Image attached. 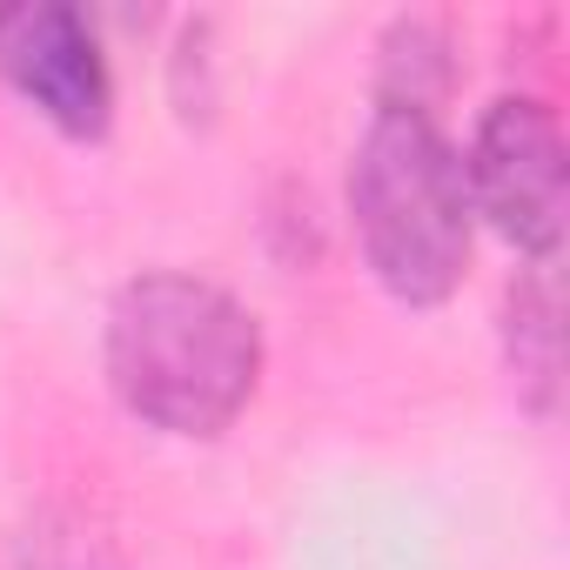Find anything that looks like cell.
Listing matches in <instances>:
<instances>
[{"label":"cell","instance_id":"6da1fadb","mask_svg":"<svg viewBox=\"0 0 570 570\" xmlns=\"http://www.w3.org/2000/svg\"><path fill=\"white\" fill-rule=\"evenodd\" d=\"M108 390L121 410L161 436L208 443L222 436L262 383V323L255 309L188 268H148L121 282L101 330Z\"/></svg>","mask_w":570,"mask_h":570},{"label":"cell","instance_id":"7a4b0ae2","mask_svg":"<svg viewBox=\"0 0 570 570\" xmlns=\"http://www.w3.org/2000/svg\"><path fill=\"white\" fill-rule=\"evenodd\" d=\"M350 222L390 303L436 309L456 296L476 248V215H470L463 155L436 115L376 101L350 155Z\"/></svg>","mask_w":570,"mask_h":570},{"label":"cell","instance_id":"3957f363","mask_svg":"<svg viewBox=\"0 0 570 570\" xmlns=\"http://www.w3.org/2000/svg\"><path fill=\"white\" fill-rule=\"evenodd\" d=\"M463 181H470L476 222H490L523 262H557L570 188H563V128H557L550 101L497 95L476 115Z\"/></svg>","mask_w":570,"mask_h":570},{"label":"cell","instance_id":"277c9868","mask_svg":"<svg viewBox=\"0 0 570 570\" xmlns=\"http://www.w3.org/2000/svg\"><path fill=\"white\" fill-rule=\"evenodd\" d=\"M0 81L68 141H101L115 128V68L81 8L35 0L0 14Z\"/></svg>","mask_w":570,"mask_h":570},{"label":"cell","instance_id":"5b68a950","mask_svg":"<svg viewBox=\"0 0 570 570\" xmlns=\"http://www.w3.org/2000/svg\"><path fill=\"white\" fill-rule=\"evenodd\" d=\"M557 262H523L503 289V370L530 416H557L563 390V323H557Z\"/></svg>","mask_w":570,"mask_h":570},{"label":"cell","instance_id":"8992f818","mask_svg":"<svg viewBox=\"0 0 570 570\" xmlns=\"http://www.w3.org/2000/svg\"><path fill=\"white\" fill-rule=\"evenodd\" d=\"M456 88V48L450 28L430 14H396L376 41V101L383 108H416L436 115L443 95Z\"/></svg>","mask_w":570,"mask_h":570},{"label":"cell","instance_id":"52a82bcc","mask_svg":"<svg viewBox=\"0 0 570 570\" xmlns=\"http://www.w3.org/2000/svg\"><path fill=\"white\" fill-rule=\"evenodd\" d=\"M168 95H175V115L195 128L215 115V21L208 14H188L175 28V48H168Z\"/></svg>","mask_w":570,"mask_h":570}]
</instances>
